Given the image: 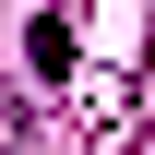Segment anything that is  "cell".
<instances>
[{
    "instance_id": "6da1fadb",
    "label": "cell",
    "mask_w": 155,
    "mask_h": 155,
    "mask_svg": "<svg viewBox=\"0 0 155 155\" xmlns=\"http://www.w3.org/2000/svg\"><path fill=\"white\" fill-rule=\"evenodd\" d=\"M24 60H36V72H72V24H60V12H48V24H36V36H24Z\"/></svg>"
}]
</instances>
